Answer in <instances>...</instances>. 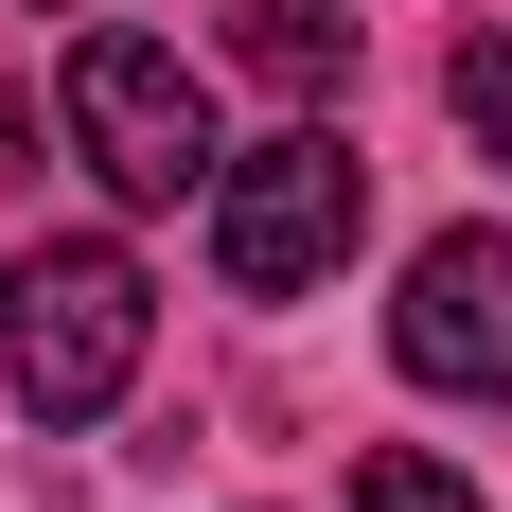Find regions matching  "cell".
Here are the masks:
<instances>
[{
  "label": "cell",
  "mask_w": 512,
  "mask_h": 512,
  "mask_svg": "<svg viewBox=\"0 0 512 512\" xmlns=\"http://www.w3.org/2000/svg\"><path fill=\"white\" fill-rule=\"evenodd\" d=\"M142 336H159V301H142V265L106 230H53V248L0 265V389L36 424H106L142 389Z\"/></svg>",
  "instance_id": "cell-1"
},
{
  "label": "cell",
  "mask_w": 512,
  "mask_h": 512,
  "mask_svg": "<svg viewBox=\"0 0 512 512\" xmlns=\"http://www.w3.org/2000/svg\"><path fill=\"white\" fill-rule=\"evenodd\" d=\"M371 230V177L336 124H283V142L212 159V265L248 283V301H301V283H336V248Z\"/></svg>",
  "instance_id": "cell-2"
},
{
  "label": "cell",
  "mask_w": 512,
  "mask_h": 512,
  "mask_svg": "<svg viewBox=\"0 0 512 512\" xmlns=\"http://www.w3.org/2000/svg\"><path fill=\"white\" fill-rule=\"evenodd\" d=\"M71 142H89V177L124 212H177L212 177V89H195V53H159V36H89L71 53Z\"/></svg>",
  "instance_id": "cell-3"
},
{
  "label": "cell",
  "mask_w": 512,
  "mask_h": 512,
  "mask_svg": "<svg viewBox=\"0 0 512 512\" xmlns=\"http://www.w3.org/2000/svg\"><path fill=\"white\" fill-rule=\"evenodd\" d=\"M389 354H407V389H477V407H495L512 389V230H442V248L407 265Z\"/></svg>",
  "instance_id": "cell-4"
},
{
  "label": "cell",
  "mask_w": 512,
  "mask_h": 512,
  "mask_svg": "<svg viewBox=\"0 0 512 512\" xmlns=\"http://www.w3.org/2000/svg\"><path fill=\"white\" fill-rule=\"evenodd\" d=\"M230 53H248L265 89H336V71H354V18H336V0H248V18H230Z\"/></svg>",
  "instance_id": "cell-5"
},
{
  "label": "cell",
  "mask_w": 512,
  "mask_h": 512,
  "mask_svg": "<svg viewBox=\"0 0 512 512\" xmlns=\"http://www.w3.org/2000/svg\"><path fill=\"white\" fill-rule=\"evenodd\" d=\"M442 106H460V142L512 177V18H477V36L442 53Z\"/></svg>",
  "instance_id": "cell-6"
},
{
  "label": "cell",
  "mask_w": 512,
  "mask_h": 512,
  "mask_svg": "<svg viewBox=\"0 0 512 512\" xmlns=\"http://www.w3.org/2000/svg\"><path fill=\"white\" fill-rule=\"evenodd\" d=\"M354 512H477V477L424 460V442H371V460H354Z\"/></svg>",
  "instance_id": "cell-7"
},
{
  "label": "cell",
  "mask_w": 512,
  "mask_h": 512,
  "mask_svg": "<svg viewBox=\"0 0 512 512\" xmlns=\"http://www.w3.org/2000/svg\"><path fill=\"white\" fill-rule=\"evenodd\" d=\"M0 177H36V106H18V89H0Z\"/></svg>",
  "instance_id": "cell-8"
}]
</instances>
